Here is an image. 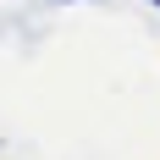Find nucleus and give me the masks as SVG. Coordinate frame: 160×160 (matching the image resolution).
I'll use <instances>...</instances> for the list:
<instances>
[{"instance_id":"1","label":"nucleus","mask_w":160,"mask_h":160,"mask_svg":"<svg viewBox=\"0 0 160 160\" xmlns=\"http://www.w3.org/2000/svg\"><path fill=\"white\" fill-rule=\"evenodd\" d=\"M149 6H160V0H149Z\"/></svg>"}]
</instances>
